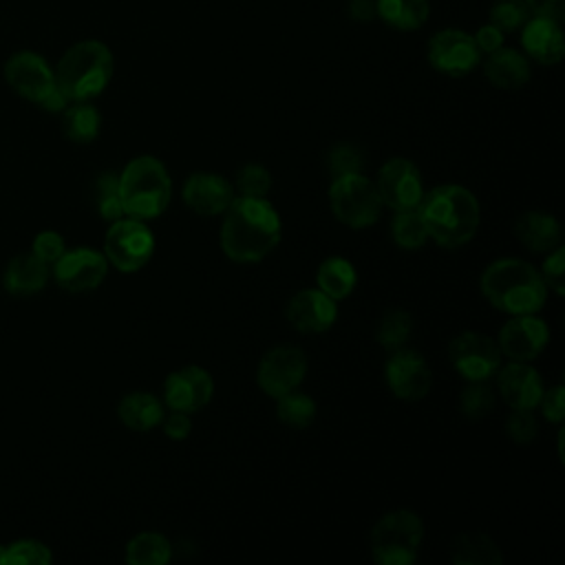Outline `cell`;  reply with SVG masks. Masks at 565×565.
I'll return each mask as SVG.
<instances>
[{
    "label": "cell",
    "mask_w": 565,
    "mask_h": 565,
    "mask_svg": "<svg viewBox=\"0 0 565 565\" xmlns=\"http://www.w3.org/2000/svg\"><path fill=\"white\" fill-rule=\"evenodd\" d=\"M428 62L448 77H463L481 62V51L470 33L461 29H441L428 40Z\"/></svg>",
    "instance_id": "obj_12"
},
{
    "label": "cell",
    "mask_w": 565,
    "mask_h": 565,
    "mask_svg": "<svg viewBox=\"0 0 565 565\" xmlns=\"http://www.w3.org/2000/svg\"><path fill=\"white\" fill-rule=\"evenodd\" d=\"M46 278H49V265L42 263L31 252L9 260L2 276V285L13 296H31L46 285Z\"/></svg>",
    "instance_id": "obj_25"
},
{
    "label": "cell",
    "mask_w": 565,
    "mask_h": 565,
    "mask_svg": "<svg viewBox=\"0 0 565 565\" xmlns=\"http://www.w3.org/2000/svg\"><path fill=\"white\" fill-rule=\"evenodd\" d=\"M494 375L497 391L512 411H534L539 406L545 386L530 362L510 360L505 366H499Z\"/></svg>",
    "instance_id": "obj_18"
},
{
    "label": "cell",
    "mask_w": 565,
    "mask_h": 565,
    "mask_svg": "<svg viewBox=\"0 0 565 565\" xmlns=\"http://www.w3.org/2000/svg\"><path fill=\"white\" fill-rule=\"evenodd\" d=\"M563 274H565V247L556 245L552 252H547V258L541 267V278H543L545 287H550L558 296H563V291H565Z\"/></svg>",
    "instance_id": "obj_41"
},
{
    "label": "cell",
    "mask_w": 565,
    "mask_h": 565,
    "mask_svg": "<svg viewBox=\"0 0 565 565\" xmlns=\"http://www.w3.org/2000/svg\"><path fill=\"white\" fill-rule=\"evenodd\" d=\"M2 552H4V545H0V563H2Z\"/></svg>",
    "instance_id": "obj_48"
},
{
    "label": "cell",
    "mask_w": 565,
    "mask_h": 565,
    "mask_svg": "<svg viewBox=\"0 0 565 565\" xmlns=\"http://www.w3.org/2000/svg\"><path fill=\"white\" fill-rule=\"evenodd\" d=\"M66 252L64 247V238L57 234V232H40L35 238H33V254L46 263V265H53L62 254Z\"/></svg>",
    "instance_id": "obj_42"
},
{
    "label": "cell",
    "mask_w": 565,
    "mask_h": 565,
    "mask_svg": "<svg viewBox=\"0 0 565 565\" xmlns=\"http://www.w3.org/2000/svg\"><path fill=\"white\" fill-rule=\"evenodd\" d=\"M287 320L300 333H324L338 318V305L320 289H302L287 302Z\"/></svg>",
    "instance_id": "obj_19"
},
{
    "label": "cell",
    "mask_w": 565,
    "mask_h": 565,
    "mask_svg": "<svg viewBox=\"0 0 565 565\" xmlns=\"http://www.w3.org/2000/svg\"><path fill=\"white\" fill-rule=\"evenodd\" d=\"M4 79L20 97L51 113L64 110L68 104L55 84V73L51 66L33 51H20L11 55L4 64Z\"/></svg>",
    "instance_id": "obj_7"
},
{
    "label": "cell",
    "mask_w": 565,
    "mask_h": 565,
    "mask_svg": "<svg viewBox=\"0 0 565 565\" xmlns=\"http://www.w3.org/2000/svg\"><path fill=\"white\" fill-rule=\"evenodd\" d=\"M214 395L212 375L196 364H188L183 369L172 371L163 382V404L170 411L179 413H196L210 404Z\"/></svg>",
    "instance_id": "obj_15"
},
{
    "label": "cell",
    "mask_w": 565,
    "mask_h": 565,
    "mask_svg": "<svg viewBox=\"0 0 565 565\" xmlns=\"http://www.w3.org/2000/svg\"><path fill=\"white\" fill-rule=\"evenodd\" d=\"M539 408L547 422L561 424L565 417V388L561 384H556V386L543 391Z\"/></svg>",
    "instance_id": "obj_43"
},
{
    "label": "cell",
    "mask_w": 565,
    "mask_h": 565,
    "mask_svg": "<svg viewBox=\"0 0 565 565\" xmlns=\"http://www.w3.org/2000/svg\"><path fill=\"white\" fill-rule=\"evenodd\" d=\"M455 565H501L503 554L499 545L483 532H461L450 545Z\"/></svg>",
    "instance_id": "obj_26"
},
{
    "label": "cell",
    "mask_w": 565,
    "mask_h": 565,
    "mask_svg": "<svg viewBox=\"0 0 565 565\" xmlns=\"http://www.w3.org/2000/svg\"><path fill=\"white\" fill-rule=\"evenodd\" d=\"M479 285L486 300L510 316L536 313L547 298L541 271L521 258H499L490 263L483 269Z\"/></svg>",
    "instance_id": "obj_3"
},
{
    "label": "cell",
    "mask_w": 565,
    "mask_h": 565,
    "mask_svg": "<svg viewBox=\"0 0 565 565\" xmlns=\"http://www.w3.org/2000/svg\"><path fill=\"white\" fill-rule=\"evenodd\" d=\"M119 194L126 216L150 221L161 216L168 207L172 181L166 166L157 157L141 154L130 159L121 170Z\"/></svg>",
    "instance_id": "obj_5"
},
{
    "label": "cell",
    "mask_w": 565,
    "mask_h": 565,
    "mask_svg": "<svg viewBox=\"0 0 565 565\" xmlns=\"http://www.w3.org/2000/svg\"><path fill=\"white\" fill-rule=\"evenodd\" d=\"M154 252V236L139 218H117L104 236V256L108 265L124 274L139 271Z\"/></svg>",
    "instance_id": "obj_9"
},
{
    "label": "cell",
    "mask_w": 565,
    "mask_h": 565,
    "mask_svg": "<svg viewBox=\"0 0 565 565\" xmlns=\"http://www.w3.org/2000/svg\"><path fill=\"white\" fill-rule=\"evenodd\" d=\"M53 561L51 550L33 539H22L4 547L2 563H15V565H49Z\"/></svg>",
    "instance_id": "obj_36"
},
{
    "label": "cell",
    "mask_w": 565,
    "mask_h": 565,
    "mask_svg": "<svg viewBox=\"0 0 565 565\" xmlns=\"http://www.w3.org/2000/svg\"><path fill=\"white\" fill-rule=\"evenodd\" d=\"M384 380L391 393L406 402H417L428 395L433 373L428 362L413 349H395L384 364Z\"/></svg>",
    "instance_id": "obj_14"
},
{
    "label": "cell",
    "mask_w": 565,
    "mask_h": 565,
    "mask_svg": "<svg viewBox=\"0 0 565 565\" xmlns=\"http://www.w3.org/2000/svg\"><path fill=\"white\" fill-rule=\"evenodd\" d=\"M532 15H543L558 20L565 15V0H525Z\"/></svg>",
    "instance_id": "obj_46"
},
{
    "label": "cell",
    "mask_w": 565,
    "mask_h": 565,
    "mask_svg": "<svg viewBox=\"0 0 565 565\" xmlns=\"http://www.w3.org/2000/svg\"><path fill=\"white\" fill-rule=\"evenodd\" d=\"M95 205L104 221H117L124 216V203L119 194V174L102 172L95 179Z\"/></svg>",
    "instance_id": "obj_34"
},
{
    "label": "cell",
    "mask_w": 565,
    "mask_h": 565,
    "mask_svg": "<svg viewBox=\"0 0 565 565\" xmlns=\"http://www.w3.org/2000/svg\"><path fill=\"white\" fill-rule=\"evenodd\" d=\"M161 424H163V433H166L170 439H174V441L185 439V437L190 435V430H192L190 415H188V413H179V411H172L168 417L163 415Z\"/></svg>",
    "instance_id": "obj_45"
},
{
    "label": "cell",
    "mask_w": 565,
    "mask_h": 565,
    "mask_svg": "<svg viewBox=\"0 0 565 565\" xmlns=\"http://www.w3.org/2000/svg\"><path fill=\"white\" fill-rule=\"evenodd\" d=\"M514 234L519 243L532 252H552L556 245H561L558 221L541 210L523 212L514 223Z\"/></svg>",
    "instance_id": "obj_23"
},
{
    "label": "cell",
    "mask_w": 565,
    "mask_h": 565,
    "mask_svg": "<svg viewBox=\"0 0 565 565\" xmlns=\"http://www.w3.org/2000/svg\"><path fill=\"white\" fill-rule=\"evenodd\" d=\"M106 274H108L106 256L90 247H77L71 252H64L53 263L55 282L71 294H82L99 287Z\"/></svg>",
    "instance_id": "obj_16"
},
{
    "label": "cell",
    "mask_w": 565,
    "mask_h": 565,
    "mask_svg": "<svg viewBox=\"0 0 565 565\" xmlns=\"http://www.w3.org/2000/svg\"><path fill=\"white\" fill-rule=\"evenodd\" d=\"M523 51L539 64H558L565 53V38L558 20L530 15L521 26Z\"/></svg>",
    "instance_id": "obj_21"
},
{
    "label": "cell",
    "mask_w": 565,
    "mask_h": 565,
    "mask_svg": "<svg viewBox=\"0 0 565 565\" xmlns=\"http://www.w3.org/2000/svg\"><path fill=\"white\" fill-rule=\"evenodd\" d=\"M505 433L514 444L527 446L536 439L539 433L536 417L532 415V411H512L505 419Z\"/></svg>",
    "instance_id": "obj_40"
},
{
    "label": "cell",
    "mask_w": 565,
    "mask_h": 565,
    "mask_svg": "<svg viewBox=\"0 0 565 565\" xmlns=\"http://www.w3.org/2000/svg\"><path fill=\"white\" fill-rule=\"evenodd\" d=\"M499 344L477 331H463L455 335L448 344V360L452 369L468 382L490 380L501 366Z\"/></svg>",
    "instance_id": "obj_10"
},
{
    "label": "cell",
    "mask_w": 565,
    "mask_h": 565,
    "mask_svg": "<svg viewBox=\"0 0 565 565\" xmlns=\"http://www.w3.org/2000/svg\"><path fill=\"white\" fill-rule=\"evenodd\" d=\"M55 84L68 102H90L113 77V53L99 40L73 44L57 62Z\"/></svg>",
    "instance_id": "obj_4"
},
{
    "label": "cell",
    "mask_w": 565,
    "mask_h": 565,
    "mask_svg": "<svg viewBox=\"0 0 565 565\" xmlns=\"http://www.w3.org/2000/svg\"><path fill=\"white\" fill-rule=\"evenodd\" d=\"M377 188V194L382 199V205H388L391 210H408L417 207L424 196V183L417 166L404 157L388 159L373 181Z\"/></svg>",
    "instance_id": "obj_13"
},
{
    "label": "cell",
    "mask_w": 565,
    "mask_h": 565,
    "mask_svg": "<svg viewBox=\"0 0 565 565\" xmlns=\"http://www.w3.org/2000/svg\"><path fill=\"white\" fill-rule=\"evenodd\" d=\"M102 126L99 110L88 102H73V106L64 108L62 130L66 139L73 143H90L97 139Z\"/></svg>",
    "instance_id": "obj_29"
},
{
    "label": "cell",
    "mask_w": 565,
    "mask_h": 565,
    "mask_svg": "<svg viewBox=\"0 0 565 565\" xmlns=\"http://www.w3.org/2000/svg\"><path fill=\"white\" fill-rule=\"evenodd\" d=\"M329 207L342 225L362 230L380 218L384 205L375 183L362 172H355L333 177L329 185Z\"/></svg>",
    "instance_id": "obj_8"
},
{
    "label": "cell",
    "mask_w": 565,
    "mask_h": 565,
    "mask_svg": "<svg viewBox=\"0 0 565 565\" xmlns=\"http://www.w3.org/2000/svg\"><path fill=\"white\" fill-rule=\"evenodd\" d=\"M424 539V523L411 510L384 514L371 530V554L380 565H411Z\"/></svg>",
    "instance_id": "obj_6"
},
{
    "label": "cell",
    "mask_w": 565,
    "mask_h": 565,
    "mask_svg": "<svg viewBox=\"0 0 565 565\" xmlns=\"http://www.w3.org/2000/svg\"><path fill=\"white\" fill-rule=\"evenodd\" d=\"M391 236L399 249L415 252L424 247V243L428 241V230L424 225L419 207L397 210L391 221Z\"/></svg>",
    "instance_id": "obj_31"
},
{
    "label": "cell",
    "mask_w": 565,
    "mask_h": 565,
    "mask_svg": "<svg viewBox=\"0 0 565 565\" xmlns=\"http://www.w3.org/2000/svg\"><path fill=\"white\" fill-rule=\"evenodd\" d=\"M459 408L468 419H481L494 408V391L488 380L470 382L459 395Z\"/></svg>",
    "instance_id": "obj_35"
},
{
    "label": "cell",
    "mask_w": 565,
    "mask_h": 565,
    "mask_svg": "<svg viewBox=\"0 0 565 565\" xmlns=\"http://www.w3.org/2000/svg\"><path fill=\"white\" fill-rule=\"evenodd\" d=\"M550 342V327L534 313L512 316L499 331L501 355L514 362H532Z\"/></svg>",
    "instance_id": "obj_17"
},
{
    "label": "cell",
    "mask_w": 565,
    "mask_h": 565,
    "mask_svg": "<svg viewBox=\"0 0 565 565\" xmlns=\"http://www.w3.org/2000/svg\"><path fill=\"white\" fill-rule=\"evenodd\" d=\"M472 38H475L477 49H479L481 53H492V51H497V49L503 46L505 33H503L499 26H494L492 22H486L483 26L477 29V33H475Z\"/></svg>",
    "instance_id": "obj_44"
},
{
    "label": "cell",
    "mask_w": 565,
    "mask_h": 565,
    "mask_svg": "<svg viewBox=\"0 0 565 565\" xmlns=\"http://www.w3.org/2000/svg\"><path fill=\"white\" fill-rule=\"evenodd\" d=\"M530 15L532 13H530L525 0H497L490 9L488 22L499 26L503 33H512V31L521 29Z\"/></svg>",
    "instance_id": "obj_37"
},
{
    "label": "cell",
    "mask_w": 565,
    "mask_h": 565,
    "mask_svg": "<svg viewBox=\"0 0 565 565\" xmlns=\"http://www.w3.org/2000/svg\"><path fill=\"white\" fill-rule=\"evenodd\" d=\"M316 282H318L320 291H324L329 298H333L338 302L355 289L358 274H355V267L347 258L331 256V258L322 260V265L318 267Z\"/></svg>",
    "instance_id": "obj_28"
},
{
    "label": "cell",
    "mask_w": 565,
    "mask_h": 565,
    "mask_svg": "<svg viewBox=\"0 0 565 565\" xmlns=\"http://www.w3.org/2000/svg\"><path fill=\"white\" fill-rule=\"evenodd\" d=\"M181 196L192 212L201 216H216L232 203L234 185L216 172H192L183 183Z\"/></svg>",
    "instance_id": "obj_20"
},
{
    "label": "cell",
    "mask_w": 565,
    "mask_h": 565,
    "mask_svg": "<svg viewBox=\"0 0 565 565\" xmlns=\"http://www.w3.org/2000/svg\"><path fill=\"white\" fill-rule=\"evenodd\" d=\"M483 73L488 82L503 90H516L530 79L527 57L514 49H497L488 53L483 62Z\"/></svg>",
    "instance_id": "obj_22"
},
{
    "label": "cell",
    "mask_w": 565,
    "mask_h": 565,
    "mask_svg": "<svg viewBox=\"0 0 565 565\" xmlns=\"http://www.w3.org/2000/svg\"><path fill=\"white\" fill-rule=\"evenodd\" d=\"M170 558L172 547L159 532H141L126 545V563L130 565H166Z\"/></svg>",
    "instance_id": "obj_30"
},
{
    "label": "cell",
    "mask_w": 565,
    "mask_h": 565,
    "mask_svg": "<svg viewBox=\"0 0 565 565\" xmlns=\"http://www.w3.org/2000/svg\"><path fill=\"white\" fill-rule=\"evenodd\" d=\"M117 415L126 428L146 433L161 424L166 411H163V402L157 395L148 391H135L119 399Z\"/></svg>",
    "instance_id": "obj_24"
},
{
    "label": "cell",
    "mask_w": 565,
    "mask_h": 565,
    "mask_svg": "<svg viewBox=\"0 0 565 565\" xmlns=\"http://www.w3.org/2000/svg\"><path fill=\"white\" fill-rule=\"evenodd\" d=\"M276 417L289 428H307L316 417V402L298 391H289L276 397Z\"/></svg>",
    "instance_id": "obj_32"
},
{
    "label": "cell",
    "mask_w": 565,
    "mask_h": 565,
    "mask_svg": "<svg viewBox=\"0 0 565 565\" xmlns=\"http://www.w3.org/2000/svg\"><path fill=\"white\" fill-rule=\"evenodd\" d=\"M280 216L263 196H234L223 212L221 249L234 263H258L280 241Z\"/></svg>",
    "instance_id": "obj_1"
},
{
    "label": "cell",
    "mask_w": 565,
    "mask_h": 565,
    "mask_svg": "<svg viewBox=\"0 0 565 565\" xmlns=\"http://www.w3.org/2000/svg\"><path fill=\"white\" fill-rule=\"evenodd\" d=\"M327 166L331 177H342V174H355L362 172L364 166V157L362 150L353 143H338L329 150L327 157Z\"/></svg>",
    "instance_id": "obj_39"
},
{
    "label": "cell",
    "mask_w": 565,
    "mask_h": 565,
    "mask_svg": "<svg viewBox=\"0 0 565 565\" xmlns=\"http://www.w3.org/2000/svg\"><path fill=\"white\" fill-rule=\"evenodd\" d=\"M234 188L238 196H256L263 199L271 188V174L260 163H247L236 172Z\"/></svg>",
    "instance_id": "obj_38"
},
{
    "label": "cell",
    "mask_w": 565,
    "mask_h": 565,
    "mask_svg": "<svg viewBox=\"0 0 565 565\" xmlns=\"http://www.w3.org/2000/svg\"><path fill=\"white\" fill-rule=\"evenodd\" d=\"M307 373V358L300 347L278 344L269 349L256 369V384L269 397L296 391Z\"/></svg>",
    "instance_id": "obj_11"
},
{
    "label": "cell",
    "mask_w": 565,
    "mask_h": 565,
    "mask_svg": "<svg viewBox=\"0 0 565 565\" xmlns=\"http://www.w3.org/2000/svg\"><path fill=\"white\" fill-rule=\"evenodd\" d=\"M411 333H413V318L402 309H388L375 329V338L386 351L402 349L411 338Z\"/></svg>",
    "instance_id": "obj_33"
},
{
    "label": "cell",
    "mask_w": 565,
    "mask_h": 565,
    "mask_svg": "<svg viewBox=\"0 0 565 565\" xmlns=\"http://www.w3.org/2000/svg\"><path fill=\"white\" fill-rule=\"evenodd\" d=\"M417 207L428 230V238H433L437 245L446 249L466 245L479 230V201L463 185H437L430 192H424Z\"/></svg>",
    "instance_id": "obj_2"
},
{
    "label": "cell",
    "mask_w": 565,
    "mask_h": 565,
    "mask_svg": "<svg viewBox=\"0 0 565 565\" xmlns=\"http://www.w3.org/2000/svg\"><path fill=\"white\" fill-rule=\"evenodd\" d=\"M349 15L353 20H371L375 15V0H349Z\"/></svg>",
    "instance_id": "obj_47"
},
{
    "label": "cell",
    "mask_w": 565,
    "mask_h": 565,
    "mask_svg": "<svg viewBox=\"0 0 565 565\" xmlns=\"http://www.w3.org/2000/svg\"><path fill=\"white\" fill-rule=\"evenodd\" d=\"M428 13V0H375V15L397 31H417Z\"/></svg>",
    "instance_id": "obj_27"
}]
</instances>
